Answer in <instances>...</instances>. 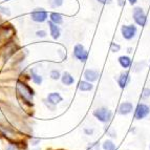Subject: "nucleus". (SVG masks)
<instances>
[{"label": "nucleus", "mask_w": 150, "mask_h": 150, "mask_svg": "<svg viewBox=\"0 0 150 150\" xmlns=\"http://www.w3.org/2000/svg\"><path fill=\"white\" fill-rule=\"evenodd\" d=\"M15 91L17 98L23 105L28 107L34 106V98L36 96L35 89L26 82L25 79H18L15 84Z\"/></svg>", "instance_id": "1"}, {"label": "nucleus", "mask_w": 150, "mask_h": 150, "mask_svg": "<svg viewBox=\"0 0 150 150\" xmlns=\"http://www.w3.org/2000/svg\"><path fill=\"white\" fill-rule=\"evenodd\" d=\"M93 117L101 124L107 125L110 124L113 118V112L110 108L106 106H100L93 110Z\"/></svg>", "instance_id": "2"}, {"label": "nucleus", "mask_w": 150, "mask_h": 150, "mask_svg": "<svg viewBox=\"0 0 150 150\" xmlns=\"http://www.w3.org/2000/svg\"><path fill=\"white\" fill-rule=\"evenodd\" d=\"M18 50H19V45L12 39L2 44V47L0 50V58L3 62H8L11 58L15 56Z\"/></svg>", "instance_id": "3"}, {"label": "nucleus", "mask_w": 150, "mask_h": 150, "mask_svg": "<svg viewBox=\"0 0 150 150\" xmlns=\"http://www.w3.org/2000/svg\"><path fill=\"white\" fill-rule=\"evenodd\" d=\"M73 58L80 63H86L89 58V52L82 43H76L73 48Z\"/></svg>", "instance_id": "4"}, {"label": "nucleus", "mask_w": 150, "mask_h": 150, "mask_svg": "<svg viewBox=\"0 0 150 150\" xmlns=\"http://www.w3.org/2000/svg\"><path fill=\"white\" fill-rule=\"evenodd\" d=\"M48 16H50V13L43 8H36L30 13V20L35 23H39V24L47 22Z\"/></svg>", "instance_id": "5"}, {"label": "nucleus", "mask_w": 150, "mask_h": 150, "mask_svg": "<svg viewBox=\"0 0 150 150\" xmlns=\"http://www.w3.org/2000/svg\"><path fill=\"white\" fill-rule=\"evenodd\" d=\"M132 19L135 25L141 26V28H145L147 24L148 18L146 15L144 8L141 6H134L132 10Z\"/></svg>", "instance_id": "6"}, {"label": "nucleus", "mask_w": 150, "mask_h": 150, "mask_svg": "<svg viewBox=\"0 0 150 150\" xmlns=\"http://www.w3.org/2000/svg\"><path fill=\"white\" fill-rule=\"evenodd\" d=\"M150 115V105L144 102H140L137 104L133 111V118L137 121H142L147 119Z\"/></svg>", "instance_id": "7"}, {"label": "nucleus", "mask_w": 150, "mask_h": 150, "mask_svg": "<svg viewBox=\"0 0 150 150\" xmlns=\"http://www.w3.org/2000/svg\"><path fill=\"white\" fill-rule=\"evenodd\" d=\"M120 30H121L122 38L126 41L133 40L138 36V25H135L134 23H131V24H123L121 26Z\"/></svg>", "instance_id": "8"}, {"label": "nucleus", "mask_w": 150, "mask_h": 150, "mask_svg": "<svg viewBox=\"0 0 150 150\" xmlns=\"http://www.w3.org/2000/svg\"><path fill=\"white\" fill-rule=\"evenodd\" d=\"M0 137L8 140V142L18 139L15 128L8 124H5V122H0Z\"/></svg>", "instance_id": "9"}, {"label": "nucleus", "mask_w": 150, "mask_h": 150, "mask_svg": "<svg viewBox=\"0 0 150 150\" xmlns=\"http://www.w3.org/2000/svg\"><path fill=\"white\" fill-rule=\"evenodd\" d=\"M16 30H14L13 25L2 24L0 25V44H4L5 42L12 40Z\"/></svg>", "instance_id": "10"}, {"label": "nucleus", "mask_w": 150, "mask_h": 150, "mask_svg": "<svg viewBox=\"0 0 150 150\" xmlns=\"http://www.w3.org/2000/svg\"><path fill=\"white\" fill-rule=\"evenodd\" d=\"M130 82H131V77L128 69H124L123 71H121L117 77V83L121 89H126L129 86Z\"/></svg>", "instance_id": "11"}, {"label": "nucleus", "mask_w": 150, "mask_h": 150, "mask_svg": "<svg viewBox=\"0 0 150 150\" xmlns=\"http://www.w3.org/2000/svg\"><path fill=\"white\" fill-rule=\"evenodd\" d=\"M101 78V73L96 68H86L83 73V79L88 82L96 83L100 80Z\"/></svg>", "instance_id": "12"}, {"label": "nucleus", "mask_w": 150, "mask_h": 150, "mask_svg": "<svg viewBox=\"0 0 150 150\" xmlns=\"http://www.w3.org/2000/svg\"><path fill=\"white\" fill-rule=\"evenodd\" d=\"M134 111V105L132 104V102L130 101H124L121 102L118 106V113L123 117L129 115Z\"/></svg>", "instance_id": "13"}, {"label": "nucleus", "mask_w": 150, "mask_h": 150, "mask_svg": "<svg viewBox=\"0 0 150 150\" xmlns=\"http://www.w3.org/2000/svg\"><path fill=\"white\" fill-rule=\"evenodd\" d=\"M28 77V80H30L34 85H37V86L42 85L43 81H44V77H43L40 73H38L37 68H35V67L30 68Z\"/></svg>", "instance_id": "14"}, {"label": "nucleus", "mask_w": 150, "mask_h": 150, "mask_svg": "<svg viewBox=\"0 0 150 150\" xmlns=\"http://www.w3.org/2000/svg\"><path fill=\"white\" fill-rule=\"evenodd\" d=\"M48 25V33H50V36L52 37L53 40H59L62 36V30H61L60 25L55 24L52 21H47Z\"/></svg>", "instance_id": "15"}, {"label": "nucleus", "mask_w": 150, "mask_h": 150, "mask_svg": "<svg viewBox=\"0 0 150 150\" xmlns=\"http://www.w3.org/2000/svg\"><path fill=\"white\" fill-rule=\"evenodd\" d=\"M26 142V141H23V140H14V141H10L8 142L6 146H5L4 150H26V148L28 147V145H24L23 144Z\"/></svg>", "instance_id": "16"}, {"label": "nucleus", "mask_w": 150, "mask_h": 150, "mask_svg": "<svg viewBox=\"0 0 150 150\" xmlns=\"http://www.w3.org/2000/svg\"><path fill=\"white\" fill-rule=\"evenodd\" d=\"M45 99L50 103V104H53L54 106L57 107L59 104L63 102V96L61 95L59 91H52V93H48L47 96L45 97Z\"/></svg>", "instance_id": "17"}, {"label": "nucleus", "mask_w": 150, "mask_h": 150, "mask_svg": "<svg viewBox=\"0 0 150 150\" xmlns=\"http://www.w3.org/2000/svg\"><path fill=\"white\" fill-rule=\"evenodd\" d=\"M60 82L63 86H73L75 85L76 83V79L74 77L73 74H70L69 71H62V75H61V79H60Z\"/></svg>", "instance_id": "18"}, {"label": "nucleus", "mask_w": 150, "mask_h": 150, "mask_svg": "<svg viewBox=\"0 0 150 150\" xmlns=\"http://www.w3.org/2000/svg\"><path fill=\"white\" fill-rule=\"evenodd\" d=\"M118 63L123 69H129L132 67L133 60L129 55H122L118 58Z\"/></svg>", "instance_id": "19"}, {"label": "nucleus", "mask_w": 150, "mask_h": 150, "mask_svg": "<svg viewBox=\"0 0 150 150\" xmlns=\"http://www.w3.org/2000/svg\"><path fill=\"white\" fill-rule=\"evenodd\" d=\"M77 88L81 93H90L95 89V85H93V83L88 82V81L83 79V80H80L78 82Z\"/></svg>", "instance_id": "20"}, {"label": "nucleus", "mask_w": 150, "mask_h": 150, "mask_svg": "<svg viewBox=\"0 0 150 150\" xmlns=\"http://www.w3.org/2000/svg\"><path fill=\"white\" fill-rule=\"evenodd\" d=\"M48 20L52 21V22L55 23V24L62 25L63 22H64V16L59 12H52V13H50Z\"/></svg>", "instance_id": "21"}, {"label": "nucleus", "mask_w": 150, "mask_h": 150, "mask_svg": "<svg viewBox=\"0 0 150 150\" xmlns=\"http://www.w3.org/2000/svg\"><path fill=\"white\" fill-rule=\"evenodd\" d=\"M101 146H102V150H119V147L117 146L115 141L109 138L103 141L101 143Z\"/></svg>", "instance_id": "22"}, {"label": "nucleus", "mask_w": 150, "mask_h": 150, "mask_svg": "<svg viewBox=\"0 0 150 150\" xmlns=\"http://www.w3.org/2000/svg\"><path fill=\"white\" fill-rule=\"evenodd\" d=\"M146 67H147V62H146L145 60L133 62V64H132V70L134 73H141L143 70H145Z\"/></svg>", "instance_id": "23"}, {"label": "nucleus", "mask_w": 150, "mask_h": 150, "mask_svg": "<svg viewBox=\"0 0 150 150\" xmlns=\"http://www.w3.org/2000/svg\"><path fill=\"white\" fill-rule=\"evenodd\" d=\"M61 75H62V71L58 68H53V69L50 71V78L53 81H60Z\"/></svg>", "instance_id": "24"}, {"label": "nucleus", "mask_w": 150, "mask_h": 150, "mask_svg": "<svg viewBox=\"0 0 150 150\" xmlns=\"http://www.w3.org/2000/svg\"><path fill=\"white\" fill-rule=\"evenodd\" d=\"M85 150H102V146L99 141H93L87 144Z\"/></svg>", "instance_id": "25"}, {"label": "nucleus", "mask_w": 150, "mask_h": 150, "mask_svg": "<svg viewBox=\"0 0 150 150\" xmlns=\"http://www.w3.org/2000/svg\"><path fill=\"white\" fill-rule=\"evenodd\" d=\"M105 131H106V133H107L108 137H109V139H112V140L117 139V131H115L113 128L110 127L109 124L105 125Z\"/></svg>", "instance_id": "26"}, {"label": "nucleus", "mask_w": 150, "mask_h": 150, "mask_svg": "<svg viewBox=\"0 0 150 150\" xmlns=\"http://www.w3.org/2000/svg\"><path fill=\"white\" fill-rule=\"evenodd\" d=\"M40 143H41V139L40 138H36V137H28V146H32V147H37Z\"/></svg>", "instance_id": "27"}, {"label": "nucleus", "mask_w": 150, "mask_h": 150, "mask_svg": "<svg viewBox=\"0 0 150 150\" xmlns=\"http://www.w3.org/2000/svg\"><path fill=\"white\" fill-rule=\"evenodd\" d=\"M141 100H149L150 99V87H148V86H146V87L143 88L142 93H141Z\"/></svg>", "instance_id": "28"}, {"label": "nucleus", "mask_w": 150, "mask_h": 150, "mask_svg": "<svg viewBox=\"0 0 150 150\" xmlns=\"http://www.w3.org/2000/svg\"><path fill=\"white\" fill-rule=\"evenodd\" d=\"M64 0H48V4L52 8H58L63 4Z\"/></svg>", "instance_id": "29"}, {"label": "nucleus", "mask_w": 150, "mask_h": 150, "mask_svg": "<svg viewBox=\"0 0 150 150\" xmlns=\"http://www.w3.org/2000/svg\"><path fill=\"white\" fill-rule=\"evenodd\" d=\"M109 50L111 53L115 54V53H119L121 50H122V46H121L119 43H115V42H111L110 43V46H109Z\"/></svg>", "instance_id": "30"}, {"label": "nucleus", "mask_w": 150, "mask_h": 150, "mask_svg": "<svg viewBox=\"0 0 150 150\" xmlns=\"http://www.w3.org/2000/svg\"><path fill=\"white\" fill-rule=\"evenodd\" d=\"M0 16H5V17H10L11 16V10L6 6L0 4Z\"/></svg>", "instance_id": "31"}, {"label": "nucleus", "mask_w": 150, "mask_h": 150, "mask_svg": "<svg viewBox=\"0 0 150 150\" xmlns=\"http://www.w3.org/2000/svg\"><path fill=\"white\" fill-rule=\"evenodd\" d=\"M96 129L93 127H90V126H86V127L83 128V133L86 135V137H91L95 133Z\"/></svg>", "instance_id": "32"}, {"label": "nucleus", "mask_w": 150, "mask_h": 150, "mask_svg": "<svg viewBox=\"0 0 150 150\" xmlns=\"http://www.w3.org/2000/svg\"><path fill=\"white\" fill-rule=\"evenodd\" d=\"M35 36L38 39H44V38H46V36H47V32L45 30H36Z\"/></svg>", "instance_id": "33"}, {"label": "nucleus", "mask_w": 150, "mask_h": 150, "mask_svg": "<svg viewBox=\"0 0 150 150\" xmlns=\"http://www.w3.org/2000/svg\"><path fill=\"white\" fill-rule=\"evenodd\" d=\"M42 103H43V105L46 107V109H48L50 111H55V110L57 109V107H56V106H54L53 104H50V103L48 102V101L46 100L45 98L42 100Z\"/></svg>", "instance_id": "34"}, {"label": "nucleus", "mask_w": 150, "mask_h": 150, "mask_svg": "<svg viewBox=\"0 0 150 150\" xmlns=\"http://www.w3.org/2000/svg\"><path fill=\"white\" fill-rule=\"evenodd\" d=\"M96 1H97L98 3H100V4L107 5V4H111L113 0H96Z\"/></svg>", "instance_id": "35"}, {"label": "nucleus", "mask_w": 150, "mask_h": 150, "mask_svg": "<svg viewBox=\"0 0 150 150\" xmlns=\"http://www.w3.org/2000/svg\"><path fill=\"white\" fill-rule=\"evenodd\" d=\"M0 122H6V119H5V115L3 112V110L0 108Z\"/></svg>", "instance_id": "36"}, {"label": "nucleus", "mask_w": 150, "mask_h": 150, "mask_svg": "<svg viewBox=\"0 0 150 150\" xmlns=\"http://www.w3.org/2000/svg\"><path fill=\"white\" fill-rule=\"evenodd\" d=\"M117 3L119 4V6H124V4H125V0H117Z\"/></svg>", "instance_id": "37"}, {"label": "nucleus", "mask_w": 150, "mask_h": 150, "mask_svg": "<svg viewBox=\"0 0 150 150\" xmlns=\"http://www.w3.org/2000/svg\"><path fill=\"white\" fill-rule=\"evenodd\" d=\"M139 0H127V2L129 3L130 5H135L137 3H138Z\"/></svg>", "instance_id": "38"}, {"label": "nucleus", "mask_w": 150, "mask_h": 150, "mask_svg": "<svg viewBox=\"0 0 150 150\" xmlns=\"http://www.w3.org/2000/svg\"><path fill=\"white\" fill-rule=\"evenodd\" d=\"M132 52H133V48L132 47H128L127 48V54H128V55H129V54H131Z\"/></svg>", "instance_id": "39"}, {"label": "nucleus", "mask_w": 150, "mask_h": 150, "mask_svg": "<svg viewBox=\"0 0 150 150\" xmlns=\"http://www.w3.org/2000/svg\"><path fill=\"white\" fill-rule=\"evenodd\" d=\"M30 150H41V149H40V148H36L35 147V148H33V149H30Z\"/></svg>", "instance_id": "40"}, {"label": "nucleus", "mask_w": 150, "mask_h": 150, "mask_svg": "<svg viewBox=\"0 0 150 150\" xmlns=\"http://www.w3.org/2000/svg\"><path fill=\"white\" fill-rule=\"evenodd\" d=\"M3 1H11V0H3Z\"/></svg>", "instance_id": "41"}, {"label": "nucleus", "mask_w": 150, "mask_h": 150, "mask_svg": "<svg viewBox=\"0 0 150 150\" xmlns=\"http://www.w3.org/2000/svg\"><path fill=\"white\" fill-rule=\"evenodd\" d=\"M57 150H65V149H57Z\"/></svg>", "instance_id": "42"}, {"label": "nucleus", "mask_w": 150, "mask_h": 150, "mask_svg": "<svg viewBox=\"0 0 150 150\" xmlns=\"http://www.w3.org/2000/svg\"><path fill=\"white\" fill-rule=\"evenodd\" d=\"M149 150H150V143H149Z\"/></svg>", "instance_id": "43"}, {"label": "nucleus", "mask_w": 150, "mask_h": 150, "mask_svg": "<svg viewBox=\"0 0 150 150\" xmlns=\"http://www.w3.org/2000/svg\"><path fill=\"white\" fill-rule=\"evenodd\" d=\"M149 66H150V63H149Z\"/></svg>", "instance_id": "44"}]
</instances>
